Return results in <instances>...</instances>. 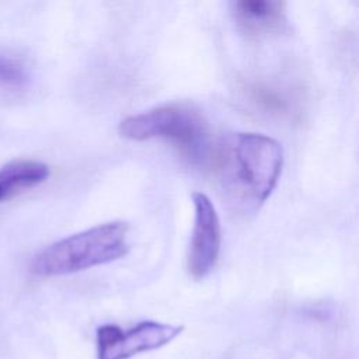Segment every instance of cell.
<instances>
[{
    "label": "cell",
    "mask_w": 359,
    "mask_h": 359,
    "mask_svg": "<svg viewBox=\"0 0 359 359\" xmlns=\"http://www.w3.org/2000/svg\"><path fill=\"white\" fill-rule=\"evenodd\" d=\"M217 181L236 209H258L273 192L283 168V149L269 136L237 132L213 150Z\"/></svg>",
    "instance_id": "cell-1"
},
{
    "label": "cell",
    "mask_w": 359,
    "mask_h": 359,
    "mask_svg": "<svg viewBox=\"0 0 359 359\" xmlns=\"http://www.w3.org/2000/svg\"><path fill=\"white\" fill-rule=\"evenodd\" d=\"M128 234L126 222L97 224L46 245L32 257L29 269L36 276L50 278L116 261L129 251Z\"/></svg>",
    "instance_id": "cell-2"
},
{
    "label": "cell",
    "mask_w": 359,
    "mask_h": 359,
    "mask_svg": "<svg viewBox=\"0 0 359 359\" xmlns=\"http://www.w3.org/2000/svg\"><path fill=\"white\" fill-rule=\"evenodd\" d=\"M121 136L143 142L170 140L194 163H206L212 156L209 125L195 108L184 104H165L130 115L119 123Z\"/></svg>",
    "instance_id": "cell-3"
},
{
    "label": "cell",
    "mask_w": 359,
    "mask_h": 359,
    "mask_svg": "<svg viewBox=\"0 0 359 359\" xmlns=\"http://www.w3.org/2000/svg\"><path fill=\"white\" fill-rule=\"evenodd\" d=\"M182 330L184 327L157 321H142L128 331L107 324L97 330V356L98 359H129L136 353L168 344Z\"/></svg>",
    "instance_id": "cell-4"
},
{
    "label": "cell",
    "mask_w": 359,
    "mask_h": 359,
    "mask_svg": "<svg viewBox=\"0 0 359 359\" xmlns=\"http://www.w3.org/2000/svg\"><path fill=\"white\" fill-rule=\"evenodd\" d=\"M194 229L187 254L188 273L203 279L215 268L222 245V229L213 202L202 192L192 194Z\"/></svg>",
    "instance_id": "cell-5"
},
{
    "label": "cell",
    "mask_w": 359,
    "mask_h": 359,
    "mask_svg": "<svg viewBox=\"0 0 359 359\" xmlns=\"http://www.w3.org/2000/svg\"><path fill=\"white\" fill-rule=\"evenodd\" d=\"M231 15L238 29L248 38L261 39L283 31L286 3L275 0H241L231 4Z\"/></svg>",
    "instance_id": "cell-6"
},
{
    "label": "cell",
    "mask_w": 359,
    "mask_h": 359,
    "mask_svg": "<svg viewBox=\"0 0 359 359\" xmlns=\"http://www.w3.org/2000/svg\"><path fill=\"white\" fill-rule=\"evenodd\" d=\"M50 174L48 164L18 158L0 167V202L43 184Z\"/></svg>",
    "instance_id": "cell-7"
},
{
    "label": "cell",
    "mask_w": 359,
    "mask_h": 359,
    "mask_svg": "<svg viewBox=\"0 0 359 359\" xmlns=\"http://www.w3.org/2000/svg\"><path fill=\"white\" fill-rule=\"evenodd\" d=\"M247 101L258 111L275 115L287 116L293 111V100L280 87L264 81L248 83L244 88Z\"/></svg>",
    "instance_id": "cell-8"
},
{
    "label": "cell",
    "mask_w": 359,
    "mask_h": 359,
    "mask_svg": "<svg viewBox=\"0 0 359 359\" xmlns=\"http://www.w3.org/2000/svg\"><path fill=\"white\" fill-rule=\"evenodd\" d=\"M32 81V69L25 56L14 49L0 48V90L13 94L25 91Z\"/></svg>",
    "instance_id": "cell-9"
}]
</instances>
